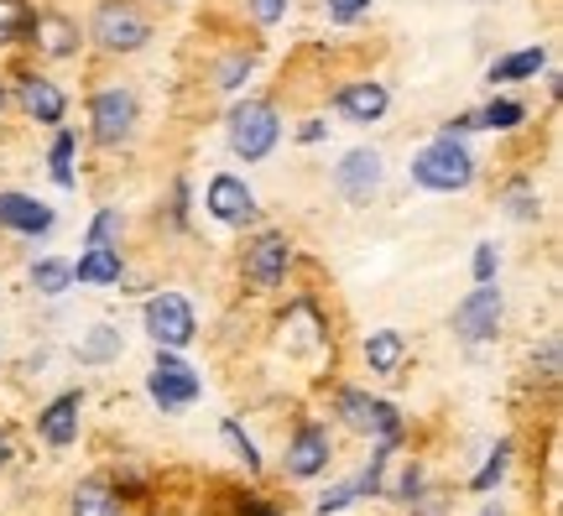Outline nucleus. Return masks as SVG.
Wrapping results in <instances>:
<instances>
[{
  "instance_id": "obj_1",
  "label": "nucleus",
  "mask_w": 563,
  "mask_h": 516,
  "mask_svg": "<svg viewBox=\"0 0 563 516\" xmlns=\"http://www.w3.org/2000/svg\"><path fill=\"white\" fill-rule=\"evenodd\" d=\"M89 42L110 53V58H125V53H141L152 42V17L141 11L136 0H100L95 17H89Z\"/></svg>"
},
{
  "instance_id": "obj_2",
  "label": "nucleus",
  "mask_w": 563,
  "mask_h": 516,
  "mask_svg": "<svg viewBox=\"0 0 563 516\" xmlns=\"http://www.w3.org/2000/svg\"><path fill=\"white\" fill-rule=\"evenodd\" d=\"M412 183L428 194H464L475 183V157L460 136H439L428 141L418 157H412Z\"/></svg>"
},
{
  "instance_id": "obj_3",
  "label": "nucleus",
  "mask_w": 563,
  "mask_h": 516,
  "mask_svg": "<svg viewBox=\"0 0 563 516\" xmlns=\"http://www.w3.org/2000/svg\"><path fill=\"white\" fill-rule=\"evenodd\" d=\"M224 136H230V152L241 162H262L272 157V146L282 136V120H277V105L266 100H241L224 120Z\"/></svg>"
},
{
  "instance_id": "obj_4",
  "label": "nucleus",
  "mask_w": 563,
  "mask_h": 516,
  "mask_svg": "<svg viewBox=\"0 0 563 516\" xmlns=\"http://www.w3.org/2000/svg\"><path fill=\"white\" fill-rule=\"evenodd\" d=\"M146 392H152L162 413H183V407H194L203 397V381L178 350H157L152 371H146Z\"/></svg>"
},
{
  "instance_id": "obj_5",
  "label": "nucleus",
  "mask_w": 563,
  "mask_h": 516,
  "mask_svg": "<svg viewBox=\"0 0 563 516\" xmlns=\"http://www.w3.org/2000/svg\"><path fill=\"white\" fill-rule=\"evenodd\" d=\"M136 120H141V100L136 89H100L95 100H89V136L100 141V146H125V141L136 136Z\"/></svg>"
},
{
  "instance_id": "obj_6",
  "label": "nucleus",
  "mask_w": 563,
  "mask_h": 516,
  "mask_svg": "<svg viewBox=\"0 0 563 516\" xmlns=\"http://www.w3.org/2000/svg\"><path fill=\"white\" fill-rule=\"evenodd\" d=\"M501 314H506V298L496 282H481L470 298L454 308V339L460 344H485V339L501 334Z\"/></svg>"
},
{
  "instance_id": "obj_7",
  "label": "nucleus",
  "mask_w": 563,
  "mask_h": 516,
  "mask_svg": "<svg viewBox=\"0 0 563 516\" xmlns=\"http://www.w3.org/2000/svg\"><path fill=\"white\" fill-rule=\"evenodd\" d=\"M146 334L157 339V350H183V344H194V334H199L194 303L183 298V293H157V298L146 303Z\"/></svg>"
},
{
  "instance_id": "obj_8",
  "label": "nucleus",
  "mask_w": 563,
  "mask_h": 516,
  "mask_svg": "<svg viewBox=\"0 0 563 516\" xmlns=\"http://www.w3.org/2000/svg\"><path fill=\"white\" fill-rule=\"evenodd\" d=\"M334 413H340L344 428H355V433H376V438H397L402 433V413L391 407V402H376L355 392V386H344L340 397H334Z\"/></svg>"
},
{
  "instance_id": "obj_9",
  "label": "nucleus",
  "mask_w": 563,
  "mask_h": 516,
  "mask_svg": "<svg viewBox=\"0 0 563 516\" xmlns=\"http://www.w3.org/2000/svg\"><path fill=\"white\" fill-rule=\"evenodd\" d=\"M334 454V438L323 422H298V433L287 438V475L292 480H313L319 470H329Z\"/></svg>"
},
{
  "instance_id": "obj_10",
  "label": "nucleus",
  "mask_w": 563,
  "mask_h": 516,
  "mask_svg": "<svg viewBox=\"0 0 563 516\" xmlns=\"http://www.w3.org/2000/svg\"><path fill=\"white\" fill-rule=\"evenodd\" d=\"M287 261H292V245H287V235H277V230H266L251 251H245V282L256 287V293H272V287H282V277H287Z\"/></svg>"
},
{
  "instance_id": "obj_11",
  "label": "nucleus",
  "mask_w": 563,
  "mask_h": 516,
  "mask_svg": "<svg viewBox=\"0 0 563 516\" xmlns=\"http://www.w3.org/2000/svg\"><path fill=\"white\" fill-rule=\"evenodd\" d=\"M203 209L220 219V224H251V219H256V194L245 188V178H235V173H220V178H209Z\"/></svg>"
},
{
  "instance_id": "obj_12",
  "label": "nucleus",
  "mask_w": 563,
  "mask_h": 516,
  "mask_svg": "<svg viewBox=\"0 0 563 516\" xmlns=\"http://www.w3.org/2000/svg\"><path fill=\"white\" fill-rule=\"evenodd\" d=\"M26 42H37L42 58H74L79 53V21L63 17V11H32V32Z\"/></svg>"
},
{
  "instance_id": "obj_13",
  "label": "nucleus",
  "mask_w": 563,
  "mask_h": 516,
  "mask_svg": "<svg viewBox=\"0 0 563 516\" xmlns=\"http://www.w3.org/2000/svg\"><path fill=\"white\" fill-rule=\"evenodd\" d=\"M334 188H340L350 204H365L376 188H382V152H350V157L334 167Z\"/></svg>"
},
{
  "instance_id": "obj_14",
  "label": "nucleus",
  "mask_w": 563,
  "mask_h": 516,
  "mask_svg": "<svg viewBox=\"0 0 563 516\" xmlns=\"http://www.w3.org/2000/svg\"><path fill=\"white\" fill-rule=\"evenodd\" d=\"M79 413H84V392H63L58 402H47V407L37 413L42 443H53V449L79 443Z\"/></svg>"
},
{
  "instance_id": "obj_15",
  "label": "nucleus",
  "mask_w": 563,
  "mask_h": 516,
  "mask_svg": "<svg viewBox=\"0 0 563 516\" xmlns=\"http://www.w3.org/2000/svg\"><path fill=\"white\" fill-rule=\"evenodd\" d=\"M386 105H391V95H386L382 79H355V84H344L340 95H334V110H340L350 125H371V120H382Z\"/></svg>"
},
{
  "instance_id": "obj_16",
  "label": "nucleus",
  "mask_w": 563,
  "mask_h": 516,
  "mask_svg": "<svg viewBox=\"0 0 563 516\" xmlns=\"http://www.w3.org/2000/svg\"><path fill=\"white\" fill-rule=\"evenodd\" d=\"M16 105L26 110V120H42V125H58L63 110H68V95H63L53 79H42V74H26L16 84Z\"/></svg>"
},
{
  "instance_id": "obj_17",
  "label": "nucleus",
  "mask_w": 563,
  "mask_h": 516,
  "mask_svg": "<svg viewBox=\"0 0 563 516\" xmlns=\"http://www.w3.org/2000/svg\"><path fill=\"white\" fill-rule=\"evenodd\" d=\"M0 230H11V235H47L53 230V209L37 204L32 194H0Z\"/></svg>"
},
{
  "instance_id": "obj_18",
  "label": "nucleus",
  "mask_w": 563,
  "mask_h": 516,
  "mask_svg": "<svg viewBox=\"0 0 563 516\" xmlns=\"http://www.w3.org/2000/svg\"><path fill=\"white\" fill-rule=\"evenodd\" d=\"M121 277H125V266H121V251H115V245H89V251L74 261V282H84V287H115Z\"/></svg>"
},
{
  "instance_id": "obj_19",
  "label": "nucleus",
  "mask_w": 563,
  "mask_h": 516,
  "mask_svg": "<svg viewBox=\"0 0 563 516\" xmlns=\"http://www.w3.org/2000/svg\"><path fill=\"white\" fill-rule=\"evenodd\" d=\"M407 360V339L397 329H376V334L365 339V365H371V376H391V371H402Z\"/></svg>"
},
{
  "instance_id": "obj_20",
  "label": "nucleus",
  "mask_w": 563,
  "mask_h": 516,
  "mask_svg": "<svg viewBox=\"0 0 563 516\" xmlns=\"http://www.w3.org/2000/svg\"><path fill=\"white\" fill-rule=\"evenodd\" d=\"M125 339L115 323H95L89 334L79 339V365H110V360H121Z\"/></svg>"
},
{
  "instance_id": "obj_21",
  "label": "nucleus",
  "mask_w": 563,
  "mask_h": 516,
  "mask_svg": "<svg viewBox=\"0 0 563 516\" xmlns=\"http://www.w3.org/2000/svg\"><path fill=\"white\" fill-rule=\"evenodd\" d=\"M68 516H121V501L104 480H84L74 501H68Z\"/></svg>"
},
{
  "instance_id": "obj_22",
  "label": "nucleus",
  "mask_w": 563,
  "mask_h": 516,
  "mask_svg": "<svg viewBox=\"0 0 563 516\" xmlns=\"http://www.w3.org/2000/svg\"><path fill=\"white\" fill-rule=\"evenodd\" d=\"M548 68V53L543 47H522V53H511V58L490 63V84H517V79H538Z\"/></svg>"
},
{
  "instance_id": "obj_23",
  "label": "nucleus",
  "mask_w": 563,
  "mask_h": 516,
  "mask_svg": "<svg viewBox=\"0 0 563 516\" xmlns=\"http://www.w3.org/2000/svg\"><path fill=\"white\" fill-rule=\"evenodd\" d=\"M32 287H37V293H47V298H58V293H68V287H74V261L42 256L37 266H32Z\"/></svg>"
},
{
  "instance_id": "obj_24",
  "label": "nucleus",
  "mask_w": 563,
  "mask_h": 516,
  "mask_svg": "<svg viewBox=\"0 0 563 516\" xmlns=\"http://www.w3.org/2000/svg\"><path fill=\"white\" fill-rule=\"evenodd\" d=\"M26 32H32V6L26 0H0V47L26 42Z\"/></svg>"
},
{
  "instance_id": "obj_25",
  "label": "nucleus",
  "mask_w": 563,
  "mask_h": 516,
  "mask_svg": "<svg viewBox=\"0 0 563 516\" xmlns=\"http://www.w3.org/2000/svg\"><path fill=\"white\" fill-rule=\"evenodd\" d=\"M475 116V125H485V131H517L527 120V110L517 100H490L485 110H470Z\"/></svg>"
},
{
  "instance_id": "obj_26",
  "label": "nucleus",
  "mask_w": 563,
  "mask_h": 516,
  "mask_svg": "<svg viewBox=\"0 0 563 516\" xmlns=\"http://www.w3.org/2000/svg\"><path fill=\"white\" fill-rule=\"evenodd\" d=\"M506 464H511V443H496V449H490V459H485L481 464V475L470 480V491H475V496H490V491H496V485H501V475H506Z\"/></svg>"
},
{
  "instance_id": "obj_27",
  "label": "nucleus",
  "mask_w": 563,
  "mask_h": 516,
  "mask_svg": "<svg viewBox=\"0 0 563 516\" xmlns=\"http://www.w3.org/2000/svg\"><path fill=\"white\" fill-rule=\"evenodd\" d=\"M220 433H224V443L235 449V459H241L245 470H251V475H262V454H256V443H251V433H245V428L235 422V417H224V422H220Z\"/></svg>"
},
{
  "instance_id": "obj_28",
  "label": "nucleus",
  "mask_w": 563,
  "mask_h": 516,
  "mask_svg": "<svg viewBox=\"0 0 563 516\" xmlns=\"http://www.w3.org/2000/svg\"><path fill=\"white\" fill-rule=\"evenodd\" d=\"M355 501H361V480H344V485H329V491L313 501V512L334 516V512H344V506H355Z\"/></svg>"
},
{
  "instance_id": "obj_29",
  "label": "nucleus",
  "mask_w": 563,
  "mask_h": 516,
  "mask_svg": "<svg viewBox=\"0 0 563 516\" xmlns=\"http://www.w3.org/2000/svg\"><path fill=\"white\" fill-rule=\"evenodd\" d=\"M251 68H256V53H230V58L214 68V84H220V89H241Z\"/></svg>"
},
{
  "instance_id": "obj_30",
  "label": "nucleus",
  "mask_w": 563,
  "mask_h": 516,
  "mask_svg": "<svg viewBox=\"0 0 563 516\" xmlns=\"http://www.w3.org/2000/svg\"><path fill=\"white\" fill-rule=\"evenodd\" d=\"M53 183L74 188V136L68 131H58V141H53Z\"/></svg>"
},
{
  "instance_id": "obj_31",
  "label": "nucleus",
  "mask_w": 563,
  "mask_h": 516,
  "mask_svg": "<svg viewBox=\"0 0 563 516\" xmlns=\"http://www.w3.org/2000/svg\"><path fill=\"white\" fill-rule=\"evenodd\" d=\"M501 209H506V215H511V219H538V215H543V204H538V194H532L527 183H517V188L506 194V204H501Z\"/></svg>"
},
{
  "instance_id": "obj_32",
  "label": "nucleus",
  "mask_w": 563,
  "mask_h": 516,
  "mask_svg": "<svg viewBox=\"0 0 563 516\" xmlns=\"http://www.w3.org/2000/svg\"><path fill=\"white\" fill-rule=\"evenodd\" d=\"M115 235H121V215H115V209H100L95 224H89V245H115Z\"/></svg>"
},
{
  "instance_id": "obj_33",
  "label": "nucleus",
  "mask_w": 563,
  "mask_h": 516,
  "mask_svg": "<svg viewBox=\"0 0 563 516\" xmlns=\"http://www.w3.org/2000/svg\"><path fill=\"white\" fill-rule=\"evenodd\" d=\"M323 11H329L334 26H350V21H361L371 11V0H323Z\"/></svg>"
},
{
  "instance_id": "obj_34",
  "label": "nucleus",
  "mask_w": 563,
  "mask_h": 516,
  "mask_svg": "<svg viewBox=\"0 0 563 516\" xmlns=\"http://www.w3.org/2000/svg\"><path fill=\"white\" fill-rule=\"evenodd\" d=\"M245 11H251L256 26H277L282 11H287V0H245Z\"/></svg>"
},
{
  "instance_id": "obj_35",
  "label": "nucleus",
  "mask_w": 563,
  "mask_h": 516,
  "mask_svg": "<svg viewBox=\"0 0 563 516\" xmlns=\"http://www.w3.org/2000/svg\"><path fill=\"white\" fill-rule=\"evenodd\" d=\"M496 266H501L496 245H490V240H481V245H475V282H496Z\"/></svg>"
},
{
  "instance_id": "obj_36",
  "label": "nucleus",
  "mask_w": 563,
  "mask_h": 516,
  "mask_svg": "<svg viewBox=\"0 0 563 516\" xmlns=\"http://www.w3.org/2000/svg\"><path fill=\"white\" fill-rule=\"evenodd\" d=\"M391 496L402 501V506H412V501L422 496V470H418V464H407V470H402V480H397V491H391Z\"/></svg>"
},
{
  "instance_id": "obj_37",
  "label": "nucleus",
  "mask_w": 563,
  "mask_h": 516,
  "mask_svg": "<svg viewBox=\"0 0 563 516\" xmlns=\"http://www.w3.org/2000/svg\"><path fill=\"white\" fill-rule=\"evenodd\" d=\"M532 371L543 381H559V344H553V339L543 344V355H532Z\"/></svg>"
},
{
  "instance_id": "obj_38",
  "label": "nucleus",
  "mask_w": 563,
  "mask_h": 516,
  "mask_svg": "<svg viewBox=\"0 0 563 516\" xmlns=\"http://www.w3.org/2000/svg\"><path fill=\"white\" fill-rule=\"evenodd\" d=\"M412 516H443V496H428V491H422V496L412 501Z\"/></svg>"
},
{
  "instance_id": "obj_39",
  "label": "nucleus",
  "mask_w": 563,
  "mask_h": 516,
  "mask_svg": "<svg viewBox=\"0 0 563 516\" xmlns=\"http://www.w3.org/2000/svg\"><path fill=\"white\" fill-rule=\"evenodd\" d=\"M245 516H277L272 506H262V501H245Z\"/></svg>"
},
{
  "instance_id": "obj_40",
  "label": "nucleus",
  "mask_w": 563,
  "mask_h": 516,
  "mask_svg": "<svg viewBox=\"0 0 563 516\" xmlns=\"http://www.w3.org/2000/svg\"><path fill=\"white\" fill-rule=\"evenodd\" d=\"M11 459V438H5V428H0V464Z\"/></svg>"
},
{
  "instance_id": "obj_41",
  "label": "nucleus",
  "mask_w": 563,
  "mask_h": 516,
  "mask_svg": "<svg viewBox=\"0 0 563 516\" xmlns=\"http://www.w3.org/2000/svg\"><path fill=\"white\" fill-rule=\"evenodd\" d=\"M481 516H501V506H485V512Z\"/></svg>"
},
{
  "instance_id": "obj_42",
  "label": "nucleus",
  "mask_w": 563,
  "mask_h": 516,
  "mask_svg": "<svg viewBox=\"0 0 563 516\" xmlns=\"http://www.w3.org/2000/svg\"><path fill=\"white\" fill-rule=\"evenodd\" d=\"M0 110H5V89H0Z\"/></svg>"
}]
</instances>
